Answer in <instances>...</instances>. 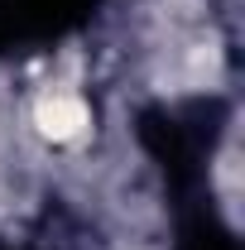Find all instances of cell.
Masks as SVG:
<instances>
[{"mask_svg":"<svg viewBox=\"0 0 245 250\" xmlns=\"http://www.w3.org/2000/svg\"><path fill=\"white\" fill-rule=\"evenodd\" d=\"M34 125L53 145H72V140H82L92 130V111H87V101L72 87H48L39 96V106H34Z\"/></svg>","mask_w":245,"mask_h":250,"instance_id":"obj_1","label":"cell"}]
</instances>
